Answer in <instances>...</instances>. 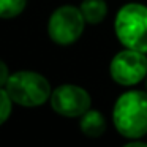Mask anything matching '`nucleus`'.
<instances>
[{
    "label": "nucleus",
    "mask_w": 147,
    "mask_h": 147,
    "mask_svg": "<svg viewBox=\"0 0 147 147\" xmlns=\"http://www.w3.org/2000/svg\"><path fill=\"white\" fill-rule=\"evenodd\" d=\"M86 22L100 24L108 14V7L105 0H84L79 7Z\"/></svg>",
    "instance_id": "6e6552de"
},
{
    "label": "nucleus",
    "mask_w": 147,
    "mask_h": 147,
    "mask_svg": "<svg viewBox=\"0 0 147 147\" xmlns=\"http://www.w3.org/2000/svg\"><path fill=\"white\" fill-rule=\"evenodd\" d=\"M84 26L86 19L79 8L65 5L51 14L48 22V33L54 43L68 46L79 40L84 32Z\"/></svg>",
    "instance_id": "20e7f679"
},
{
    "label": "nucleus",
    "mask_w": 147,
    "mask_h": 147,
    "mask_svg": "<svg viewBox=\"0 0 147 147\" xmlns=\"http://www.w3.org/2000/svg\"><path fill=\"white\" fill-rule=\"evenodd\" d=\"M11 103H13V100L10 98L7 89H2L0 87V125L3 123V122H7L8 117H10L11 106H13Z\"/></svg>",
    "instance_id": "9d476101"
},
{
    "label": "nucleus",
    "mask_w": 147,
    "mask_h": 147,
    "mask_svg": "<svg viewBox=\"0 0 147 147\" xmlns=\"http://www.w3.org/2000/svg\"><path fill=\"white\" fill-rule=\"evenodd\" d=\"M112 120L125 138H141L147 133V93L130 90L117 98L112 109Z\"/></svg>",
    "instance_id": "f257e3e1"
},
{
    "label": "nucleus",
    "mask_w": 147,
    "mask_h": 147,
    "mask_svg": "<svg viewBox=\"0 0 147 147\" xmlns=\"http://www.w3.org/2000/svg\"><path fill=\"white\" fill-rule=\"evenodd\" d=\"M5 89L16 105L26 108L41 106L52 93L48 79L35 71H18L10 74Z\"/></svg>",
    "instance_id": "7ed1b4c3"
},
{
    "label": "nucleus",
    "mask_w": 147,
    "mask_h": 147,
    "mask_svg": "<svg viewBox=\"0 0 147 147\" xmlns=\"http://www.w3.org/2000/svg\"><path fill=\"white\" fill-rule=\"evenodd\" d=\"M90 95L82 87L65 84L51 93V106L63 117H81L90 109Z\"/></svg>",
    "instance_id": "423d86ee"
},
{
    "label": "nucleus",
    "mask_w": 147,
    "mask_h": 147,
    "mask_svg": "<svg viewBox=\"0 0 147 147\" xmlns=\"http://www.w3.org/2000/svg\"><path fill=\"white\" fill-rule=\"evenodd\" d=\"M114 29L125 48L147 52V7L141 3L122 7L115 16Z\"/></svg>",
    "instance_id": "f03ea898"
},
{
    "label": "nucleus",
    "mask_w": 147,
    "mask_h": 147,
    "mask_svg": "<svg viewBox=\"0 0 147 147\" xmlns=\"http://www.w3.org/2000/svg\"><path fill=\"white\" fill-rule=\"evenodd\" d=\"M79 127H81V131L84 134H87L90 138H98L106 130V120L100 111L89 109L86 114L81 115Z\"/></svg>",
    "instance_id": "0eeeda50"
},
{
    "label": "nucleus",
    "mask_w": 147,
    "mask_h": 147,
    "mask_svg": "<svg viewBox=\"0 0 147 147\" xmlns=\"http://www.w3.org/2000/svg\"><path fill=\"white\" fill-rule=\"evenodd\" d=\"M8 78H10V71H8V67L3 60H0V87L7 86Z\"/></svg>",
    "instance_id": "9b49d317"
},
{
    "label": "nucleus",
    "mask_w": 147,
    "mask_h": 147,
    "mask_svg": "<svg viewBox=\"0 0 147 147\" xmlns=\"http://www.w3.org/2000/svg\"><path fill=\"white\" fill-rule=\"evenodd\" d=\"M123 147H147V144H144V142H130V144H127V146H123Z\"/></svg>",
    "instance_id": "f8f14e48"
},
{
    "label": "nucleus",
    "mask_w": 147,
    "mask_h": 147,
    "mask_svg": "<svg viewBox=\"0 0 147 147\" xmlns=\"http://www.w3.org/2000/svg\"><path fill=\"white\" fill-rule=\"evenodd\" d=\"M111 78L120 86H134L147 76L146 52L125 49L114 55L111 60Z\"/></svg>",
    "instance_id": "39448f33"
},
{
    "label": "nucleus",
    "mask_w": 147,
    "mask_h": 147,
    "mask_svg": "<svg viewBox=\"0 0 147 147\" xmlns=\"http://www.w3.org/2000/svg\"><path fill=\"white\" fill-rule=\"evenodd\" d=\"M146 84H147V82H146Z\"/></svg>",
    "instance_id": "ddd939ff"
},
{
    "label": "nucleus",
    "mask_w": 147,
    "mask_h": 147,
    "mask_svg": "<svg viewBox=\"0 0 147 147\" xmlns=\"http://www.w3.org/2000/svg\"><path fill=\"white\" fill-rule=\"evenodd\" d=\"M27 5V0H0V18L11 19L19 16Z\"/></svg>",
    "instance_id": "1a4fd4ad"
}]
</instances>
